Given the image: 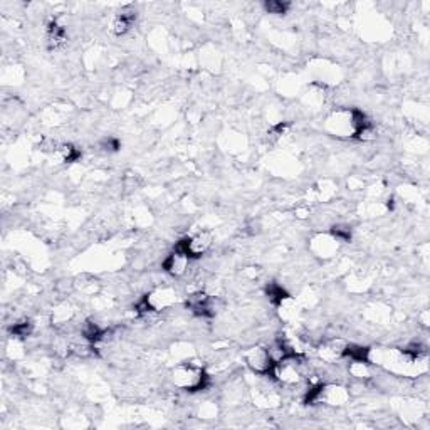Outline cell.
<instances>
[{
	"instance_id": "cell-1",
	"label": "cell",
	"mask_w": 430,
	"mask_h": 430,
	"mask_svg": "<svg viewBox=\"0 0 430 430\" xmlns=\"http://www.w3.org/2000/svg\"><path fill=\"white\" fill-rule=\"evenodd\" d=\"M373 123L358 108H340L328 115L324 122V130L336 138H356L361 140Z\"/></svg>"
},
{
	"instance_id": "cell-2",
	"label": "cell",
	"mask_w": 430,
	"mask_h": 430,
	"mask_svg": "<svg viewBox=\"0 0 430 430\" xmlns=\"http://www.w3.org/2000/svg\"><path fill=\"white\" fill-rule=\"evenodd\" d=\"M170 380L176 388L185 390L188 393L202 392L210 383V377L207 375L205 368L192 360L182 361V363L176 365L172 370Z\"/></svg>"
},
{
	"instance_id": "cell-3",
	"label": "cell",
	"mask_w": 430,
	"mask_h": 430,
	"mask_svg": "<svg viewBox=\"0 0 430 430\" xmlns=\"http://www.w3.org/2000/svg\"><path fill=\"white\" fill-rule=\"evenodd\" d=\"M349 397V388L345 387L341 383H320L313 385L306 390V395H304V404L308 405H328V407H341V405L348 404Z\"/></svg>"
},
{
	"instance_id": "cell-4",
	"label": "cell",
	"mask_w": 430,
	"mask_h": 430,
	"mask_svg": "<svg viewBox=\"0 0 430 430\" xmlns=\"http://www.w3.org/2000/svg\"><path fill=\"white\" fill-rule=\"evenodd\" d=\"M271 377L276 381H279L281 385H284V387H296V385H299L301 381L306 379L304 361L301 358V355H291L276 361Z\"/></svg>"
},
{
	"instance_id": "cell-5",
	"label": "cell",
	"mask_w": 430,
	"mask_h": 430,
	"mask_svg": "<svg viewBox=\"0 0 430 430\" xmlns=\"http://www.w3.org/2000/svg\"><path fill=\"white\" fill-rule=\"evenodd\" d=\"M179 303V296L174 288L162 286L156 288L154 291L148 292L147 296L142 297L138 304H136V311L140 315H148V313H160L163 309H168Z\"/></svg>"
},
{
	"instance_id": "cell-6",
	"label": "cell",
	"mask_w": 430,
	"mask_h": 430,
	"mask_svg": "<svg viewBox=\"0 0 430 430\" xmlns=\"http://www.w3.org/2000/svg\"><path fill=\"white\" fill-rule=\"evenodd\" d=\"M244 361H246V367L257 377H271L272 368H274V358L269 352V347H261V345L246 349Z\"/></svg>"
},
{
	"instance_id": "cell-7",
	"label": "cell",
	"mask_w": 430,
	"mask_h": 430,
	"mask_svg": "<svg viewBox=\"0 0 430 430\" xmlns=\"http://www.w3.org/2000/svg\"><path fill=\"white\" fill-rule=\"evenodd\" d=\"M212 244H214V237H212L210 232L200 231V232H195V234L180 239L179 242L175 244V247L180 249V251L185 252V254L194 261V259H200V257H204L205 254H207V252L210 251Z\"/></svg>"
},
{
	"instance_id": "cell-8",
	"label": "cell",
	"mask_w": 430,
	"mask_h": 430,
	"mask_svg": "<svg viewBox=\"0 0 430 430\" xmlns=\"http://www.w3.org/2000/svg\"><path fill=\"white\" fill-rule=\"evenodd\" d=\"M185 306L190 313L200 317H214L217 315V297L205 291H195L187 296Z\"/></svg>"
},
{
	"instance_id": "cell-9",
	"label": "cell",
	"mask_w": 430,
	"mask_h": 430,
	"mask_svg": "<svg viewBox=\"0 0 430 430\" xmlns=\"http://www.w3.org/2000/svg\"><path fill=\"white\" fill-rule=\"evenodd\" d=\"M190 263H192L190 257L185 254V252L180 251V249L174 247V251L165 257L162 267L167 274H170L174 277H183L188 272Z\"/></svg>"
},
{
	"instance_id": "cell-10",
	"label": "cell",
	"mask_w": 430,
	"mask_h": 430,
	"mask_svg": "<svg viewBox=\"0 0 430 430\" xmlns=\"http://www.w3.org/2000/svg\"><path fill=\"white\" fill-rule=\"evenodd\" d=\"M309 249L320 259H331L340 249V242L331 234H316L309 242Z\"/></svg>"
},
{
	"instance_id": "cell-11",
	"label": "cell",
	"mask_w": 430,
	"mask_h": 430,
	"mask_svg": "<svg viewBox=\"0 0 430 430\" xmlns=\"http://www.w3.org/2000/svg\"><path fill=\"white\" fill-rule=\"evenodd\" d=\"M136 22V10L131 9V7H124L118 12V14H115L113 21L110 24V29L113 32L115 35H124L126 32L131 31V27L135 26Z\"/></svg>"
},
{
	"instance_id": "cell-12",
	"label": "cell",
	"mask_w": 430,
	"mask_h": 430,
	"mask_svg": "<svg viewBox=\"0 0 430 430\" xmlns=\"http://www.w3.org/2000/svg\"><path fill=\"white\" fill-rule=\"evenodd\" d=\"M52 154L58 156V160L61 163H72V162H78L79 158H81V150H79L78 147H74V144L69 143H61V144H54V148H52Z\"/></svg>"
},
{
	"instance_id": "cell-13",
	"label": "cell",
	"mask_w": 430,
	"mask_h": 430,
	"mask_svg": "<svg viewBox=\"0 0 430 430\" xmlns=\"http://www.w3.org/2000/svg\"><path fill=\"white\" fill-rule=\"evenodd\" d=\"M254 402L259 407L263 408H272L279 405V393L274 388L269 387H261L256 390L254 393Z\"/></svg>"
},
{
	"instance_id": "cell-14",
	"label": "cell",
	"mask_w": 430,
	"mask_h": 430,
	"mask_svg": "<svg viewBox=\"0 0 430 430\" xmlns=\"http://www.w3.org/2000/svg\"><path fill=\"white\" fill-rule=\"evenodd\" d=\"M67 39L66 27L61 26L58 21H52L47 26V44H49L51 49H58L61 47Z\"/></svg>"
},
{
	"instance_id": "cell-15",
	"label": "cell",
	"mask_w": 430,
	"mask_h": 430,
	"mask_svg": "<svg viewBox=\"0 0 430 430\" xmlns=\"http://www.w3.org/2000/svg\"><path fill=\"white\" fill-rule=\"evenodd\" d=\"M32 331H34V323H32L31 320L17 321V323H14L10 326V336L17 340L27 338V336L32 335Z\"/></svg>"
},
{
	"instance_id": "cell-16",
	"label": "cell",
	"mask_w": 430,
	"mask_h": 430,
	"mask_svg": "<svg viewBox=\"0 0 430 430\" xmlns=\"http://www.w3.org/2000/svg\"><path fill=\"white\" fill-rule=\"evenodd\" d=\"M266 295H267V299L271 301L274 306H277V304L281 303L283 299H286V297L289 296L286 291H284L283 286H279L277 283H269V286L266 288Z\"/></svg>"
},
{
	"instance_id": "cell-17",
	"label": "cell",
	"mask_w": 430,
	"mask_h": 430,
	"mask_svg": "<svg viewBox=\"0 0 430 430\" xmlns=\"http://www.w3.org/2000/svg\"><path fill=\"white\" fill-rule=\"evenodd\" d=\"M289 7L291 6L288 2H281V0H269V2L264 3V9H266L267 14L274 15H286Z\"/></svg>"
}]
</instances>
